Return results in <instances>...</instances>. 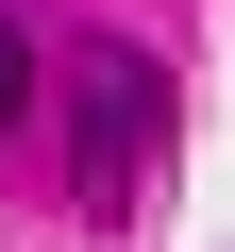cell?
Masks as SVG:
<instances>
[{"label": "cell", "mask_w": 235, "mask_h": 252, "mask_svg": "<svg viewBox=\"0 0 235 252\" xmlns=\"http://www.w3.org/2000/svg\"><path fill=\"white\" fill-rule=\"evenodd\" d=\"M151 152H168V67L151 51H84L67 67V202L84 219H135L151 202Z\"/></svg>", "instance_id": "cell-1"}, {"label": "cell", "mask_w": 235, "mask_h": 252, "mask_svg": "<svg viewBox=\"0 0 235 252\" xmlns=\"http://www.w3.org/2000/svg\"><path fill=\"white\" fill-rule=\"evenodd\" d=\"M17 101H34V51H17V17H0V135H17Z\"/></svg>", "instance_id": "cell-2"}]
</instances>
